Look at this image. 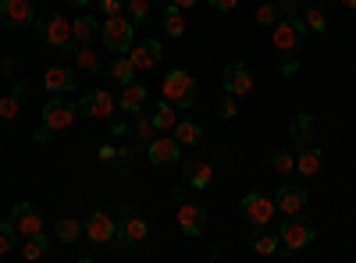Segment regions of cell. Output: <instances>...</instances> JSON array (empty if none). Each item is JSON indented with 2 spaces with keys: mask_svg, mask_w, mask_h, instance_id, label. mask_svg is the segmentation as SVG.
<instances>
[{
  "mask_svg": "<svg viewBox=\"0 0 356 263\" xmlns=\"http://www.w3.org/2000/svg\"><path fill=\"white\" fill-rule=\"evenodd\" d=\"M161 100L175 103L178 110H189V107H196V100H200L196 75H193V71H186V68H175V71H168V75H164V82H161Z\"/></svg>",
  "mask_w": 356,
  "mask_h": 263,
  "instance_id": "1",
  "label": "cell"
},
{
  "mask_svg": "<svg viewBox=\"0 0 356 263\" xmlns=\"http://www.w3.org/2000/svg\"><path fill=\"white\" fill-rule=\"evenodd\" d=\"M100 40H104V46L114 50V53H129L132 43H136V25H132V18L111 15V18L100 25Z\"/></svg>",
  "mask_w": 356,
  "mask_h": 263,
  "instance_id": "2",
  "label": "cell"
},
{
  "mask_svg": "<svg viewBox=\"0 0 356 263\" xmlns=\"http://www.w3.org/2000/svg\"><path fill=\"white\" fill-rule=\"evenodd\" d=\"M278 239H282V246L285 249H307L314 239H317V228H314V221L307 217V214H292V217H285V224H282V231H278Z\"/></svg>",
  "mask_w": 356,
  "mask_h": 263,
  "instance_id": "3",
  "label": "cell"
},
{
  "mask_svg": "<svg viewBox=\"0 0 356 263\" xmlns=\"http://www.w3.org/2000/svg\"><path fill=\"white\" fill-rule=\"evenodd\" d=\"M307 33H310L307 22L296 18V15H282V18L271 25V40H275V46H278L282 53H292L296 46L307 40Z\"/></svg>",
  "mask_w": 356,
  "mask_h": 263,
  "instance_id": "4",
  "label": "cell"
},
{
  "mask_svg": "<svg viewBox=\"0 0 356 263\" xmlns=\"http://www.w3.org/2000/svg\"><path fill=\"white\" fill-rule=\"evenodd\" d=\"M239 214H243L246 224L264 228V224H271V221H275L278 207H275V199H267L264 192H246V196L239 199Z\"/></svg>",
  "mask_w": 356,
  "mask_h": 263,
  "instance_id": "5",
  "label": "cell"
},
{
  "mask_svg": "<svg viewBox=\"0 0 356 263\" xmlns=\"http://www.w3.org/2000/svg\"><path fill=\"white\" fill-rule=\"evenodd\" d=\"M36 33H40V40H43L47 46H57V50H65V46L72 43V22H68L65 15L50 11V15L36 18Z\"/></svg>",
  "mask_w": 356,
  "mask_h": 263,
  "instance_id": "6",
  "label": "cell"
},
{
  "mask_svg": "<svg viewBox=\"0 0 356 263\" xmlns=\"http://www.w3.org/2000/svg\"><path fill=\"white\" fill-rule=\"evenodd\" d=\"M75 110H79V103H68L65 96H50V100L43 103L40 121H43L50 132H65V128L75 125Z\"/></svg>",
  "mask_w": 356,
  "mask_h": 263,
  "instance_id": "7",
  "label": "cell"
},
{
  "mask_svg": "<svg viewBox=\"0 0 356 263\" xmlns=\"http://www.w3.org/2000/svg\"><path fill=\"white\" fill-rule=\"evenodd\" d=\"M36 18V4L33 0H0V22L8 28H25Z\"/></svg>",
  "mask_w": 356,
  "mask_h": 263,
  "instance_id": "8",
  "label": "cell"
},
{
  "mask_svg": "<svg viewBox=\"0 0 356 263\" xmlns=\"http://www.w3.org/2000/svg\"><path fill=\"white\" fill-rule=\"evenodd\" d=\"M114 103H118V96H111L107 90H93L89 96L79 100V110L86 114V118H93V121H107L114 114Z\"/></svg>",
  "mask_w": 356,
  "mask_h": 263,
  "instance_id": "9",
  "label": "cell"
},
{
  "mask_svg": "<svg viewBox=\"0 0 356 263\" xmlns=\"http://www.w3.org/2000/svg\"><path fill=\"white\" fill-rule=\"evenodd\" d=\"M129 57H132L136 71H150V68H157V65H161L164 46H161V40H136V43H132V50H129Z\"/></svg>",
  "mask_w": 356,
  "mask_h": 263,
  "instance_id": "10",
  "label": "cell"
},
{
  "mask_svg": "<svg viewBox=\"0 0 356 263\" xmlns=\"http://www.w3.org/2000/svg\"><path fill=\"white\" fill-rule=\"evenodd\" d=\"M82 228H86V239H93V242H114L118 239V221L107 210H93Z\"/></svg>",
  "mask_w": 356,
  "mask_h": 263,
  "instance_id": "11",
  "label": "cell"
},
{
  "mask_svg": "<svg viewBox=\"0 0 356 263\" xmlns=\"http://www.w3.org/2000/svg\"><path fill=\"white\" fill-rule=\"evenodd\" d=\"M275 207H278L285 217L303 214V210H307V189H303L300 182H285V185L278 189V196H275Z\"/></svg>",
  "mask_w": 356,
  "mask_h": 263,
  "instance_id": "12",
  "label": "cell"
},
{
  "mask_svg": "<svg viewBox=\"0 0 356 263\" xmlns=\"http://www.w3.org/2000/svg\"><path fill=\"white\" fill-rule=\"evenodd\" d=\"M11 221H15V228H18V235H36V231H43V214L33 207V203H15L11 207Z\"/></svg>",
  "mask_w": 356,
  "mask_h": 263,
  "instance_id": "13",
  "label": "cell"
},
{
  "mask_svg": "<svg viewBox=\"0 0 356 263\" xmlns=\"http://www.w3.org/2000/svg\"><path fill=\"white\" fill-rule=\"evenodd\" d=\"M221 82H225V93H232V96H250L253 93V75H250V68L243 61H232L225 68Z\"/></svg>",
  "mask_w": 356,
  "mask_h": 263,
  "instance_id": "14",
  "label": "cell"
},
{
  "mask_svg": "<svg viewBox=\"0 0 356 263\" xmlns=\"http://www.w3.org/2000/svg\"><path fill=\"white\" fill-rule=\"evenodd\" d=\"M178 228H182V235L196 239L207 231V210L196 207V203H178Z\"/></svg>",
  "mask_w": 356,
  "mask_h": 263,
  "instance_id": "15",
  "label": "cell"
},
{
  "mask_svg": "<svg viewBox=\"0 0 356 263\" xmlns=\"http://www.w3.org/2000/svg\"><path fill=\"white\" fill-rule=\"evenodd\" d=\"M182 157V142L175 135H161V139H150V164L154 167H168V164H178Z\"/></svg>",
  "mask_w": 356,
  "mask_h": 263,
  "instance_id": "16",
  "label": "cell"
},
{
  "mask_svg": "<svg viewBox=\"0 0 356 263\" xmlns=\"http://www.w3.org/2000/svg\"><path fill=\"white\" fill-rule=\"evenodd\" d=\"M289 139L300 146H314L317 139V121H314V114L310 110H300V114H292V121H289Z\"/></svg>",
  "mask_w": 356,
  "mask_h": 263,
  "instance_id": "17",
  "label": "cell"
},
{
  "mask_svg": "<svg viewBox=\"0 0 356 263\" xmlns=\"http://www.w3.org/2000/svg\"><path fill=\"white\" fill-rule=\"evenodd\" d=\"M43 90H47L50 96H65V93H72V90H75V71L65 68V65L47 68V75H43Z\"/></svg>",
  "mask_w": 356,
  "mask_h": 263,
  "instance_id": "18",
  "label": "cell"
},
{
  "mask_svg": "<svg viewBox=\"0 0 356 263\" xmlns=\"http://www.w3.org/2000/svg\"><path fill=\"white\" fill-rule=\"evenodd\" d=\"M146 235H150V224H146L139 214H125L122 224H118V239H122L125 246H139Z\"/></svg>",
  "mask_w": 356,
  "mask_h": 263,
  "instance_id": "19",
  "label": "cell"
},
{
  "mask_svg": "<svg viewBox=\"0 0 356 263\" xmlns=\"http://www.w3.org/2000/svg\"><path fill=\"white\" fill-rule=\"evenodd\" d=\"M65 50L72 53L75 68H82V71H89V75H100V71H104V65H100V57H97V50H93V46H82V43H75V40H72Z\"/></svg>",
  "mask_w": 356,
  "mask_h": 263,
  "instance_id": "20",
  "label": "cell"
},
{
  "mask_svg": "<svg viewBox=\"0 0 356 263\" xmlns=\"http://www.w3.org/2000/svg\"><path fill=\"white\" fill-rule=\"evenodd\" d=\"M104 75H107L111 82H118V85H129V82L136 78V65H132V57H129V53H114V61H111V65H104Z\"/></svg>",
  "mask_w": 356,
  "mask_h": 263,
  "instance_id": "21",
  "label": "cell"
},
{
  "mask_svg": "<svg viewBox=\"0 0 356 263\" xmlns=\"http://www.w3.org/2000/svg\"><path fill=\"white\" fill-rule=\"evenodd\" d=\"M321 167H324V153L317 146H303V153L296 157V174H300V178H317Z\"/></svg>",
  "mask_w": 356,
  "mask_h": 263,
  "instance_id": "22",
  "label": "cell"
},
{
  "mask_svg": "<svg viewBox=\"0 0 356 263\" xmlns=\"http://www.w3.org/2000/svg\"><path fill=\"white\" fill-rule=\"evenodd\" d=\"M182 178L189 182V189H207V185L214 182V167L207 164V160H189L182 167Z\"/></svg>",
  "mask_w": 356,
  "mask_h": 263,
  "instance_id": "23",
  "label": "cell"
},
{
  "mask_svg": "<svg viewBox=\"0 0 356 263\" xmlns=\"http://www.w3.org/2000/svg\"><path fill=\"white\" fill-rule=\"evenodd\" d=\"M97 36H100V22H97L93 15H79V18L72 22V40H75V43L93 46Z\"/></svg>",
  "mask_w": 356,
  "mask_h": 263,
  "instance_id": "24",
  "label": "cell"
},
{
  "mask_svg": "<svg viewBox=\"0 0 356 263\" xmlns=\"http://www.w3.org/2000/svg\"><path fill=\"white\" fill-rule=\"evenodd\" d=\"M146 85H139V82H129V85H122V96H118V103H122V110L125 114H136V110H143V103H146Z\"/></svg>",
  "mask_w": 356,
  "mask_h": 263,
  "instance_id": "25",
  "label": "cell"
},
{
  "mask_svg": "<svg viewBox=\"0 0 356 263\" xmlns=\"http://www.w3.org/2000/svg\"><path fill=\"white\" fill-rule=\"evenodd\" d=\"M278 246H282V239L275 235V231H267V224H264V228H257L253 235H250V249H253V253H260V256H275V253H278Z\"/></svg>",
  "mask_w": 356,
  "mask_h": 263,
  "instance_id": "26",
  "label": "cell"
},
{
  "mask_svg": "<svg viewBox=\"0 0 356 263\" xmlns=\"http://www.w3.org/2000/svg\"><path fill=\"white\" fill-rule=\"evenodd\" d=\"M161 25H164V33H168L171 40H178V36L186 33V15H182V8L168 4V8L161 11Z\"/></svg>",
  "mask_w": 356,
  "mask_h": 263,
  "instance_id": "27",
  "label": "cell"
},
{
  "mask_svg": "<svg viewBox=\"0 0 356 263\" xmlns=\"http://www.w3.org/2000/svg\"><path fill=\"white\" fill-rule=\"evenodd\" d=\"M154 125H157V132H175V125H178V110H175V103H168V100H161L157 107H154Z\"/></svg>",
  "mask_w": 356,
  "mask_h": 263,
  "instance_id": "28",
  "label": "cell"
},
{
  "mask_svg": "<svg viewBox=\"0 0 356 263\" xmlns=\"http://www.w3.org/2000/svg\"><path fill=\"white\" fill-rule=\"evenodd\" d=\"M82 231H86V228H82L75 217H61V221L54 224V239H61L65 246H72V242L82 239Z\"/></svg>",
  "mask_w": 356,
  "mask_h": 263,
  "instance_id": "29",
  "label": "cell"
},
{
  "mask_svg": "<svg viewBox=\"0 0 356 263\" xmlns=\"http://www.w3.org/2000/svg\"><path fill=\"white\" fill-rule=\"evenodd\" d=\"M47 249H50L47 235H43V231H36V235H29V239H25V249H22V256H25L29 263H36V260H43V256H47Z\"/></svg>",
  "mask_w": 356,
  "mask_h": 263,
  "instance_id": "30",
  "label": "cell"
},
{
  "mask_svg": "<svg viewBox=\"0 0 356 263\" xmlns=\"http://www.w3.org/2000/svg\"><path fill=\"white\" fill-rule=\"evenodd\" d=\"M200 135H203V125L200 121H178L175 125V139L182 142V146H196Z\"/></svg>",
  "mask_w": 356,
  "mask_h": 263,
  "instance_id": "31",
  "label": "cell"
},
{
  "mask_svg": "<svg viewBox=\"0 0 356 263\" xmlns=\"http://www.w3.org/2000/svg\"><path fill=\"white\" fill-rule=\"evenodd\" d=\"M271 167L282 174V178H292V174H296V157L289 150H275L271 153Z\"/></svg>",
  "mask_w": 356,
  "mask_h": 263,
  "instance_id": "32",
  "label": "cell"
},
{
  "mask_svg": "<svg viewBox=\"0 0 356 263\" xmlns=\"http://www.w3.org/2000/svg\"><path fill=\"white\" fill-rule=\"evenodd\" d=\"M15 235H18L15 221H0V260H8V256H11V249H15Z\"/></svg>",
  "mask_w": 356,
  "mask_h": 263,
  "instance_id": "33",
  "label": "cell"
},
{
  "mask_svg": "<svg viewBox=\"0 0 356 263\" xmlns=\"http://www.w3.org/2000/svg\"><path fill=\"white\" fill-rule=\"evenodd\" d=\"M125 11H129L132 25H146L150 22V0H125Z\"/></svg>",
  "mask_w": 356,
  "mask_h": 263,
  "instance_id": "34",
  "label": "cell"
},
{
  "mask_svg": "<svg viewBox=\"0 0 356 263\" xmlns=\"http://www.w3.org/2000/svg\"><path fill=\"white\" fill-rule=\"evenodd\" d=\"M303 22H307L310 33H324V28H328V15H324V8H317V4H310V8H307Z\"/></svg>",
  "mask_w": 356,
  "mask_h": 263,
  "instance_id": "35",
  "label": "cell"
},
{
  "mask_svg": "<svg viewBox=\"0 0 356 263\" xmlns=\"http://www.w3.org/2000/svg\"><path fill=\"white\" fill-rule=\"evenodd\" d=\"M278 18H282V8H278V4H260L257 15H253V22H257L260 28H271Z\"/></svg>",
  "mask_w": 356,
  "mask_h": 263,
  "instance_id": "36",
  "label": "cell"
},
{
  "mask_svg": "<svg viewBox=\"0 0 356 263\" xmlns=\"http://www.w3.org/2000/svg\"><path fill=\"white\" fill-rule=\"evenodd\" d=\"M18 107H22L18 93H8V96H0V121H15V118H18Z\"/></svg>",
  "mask_w": 356,
  "mask_h": 263,
  "instance_id": "37",
  "label": "cell"
},
{
  "mask_svg": "<svg viewBox=\"0 0 356 263\" xmlns=\"http://www.w3.org/2000/svg\"><path fill=\"white\" fill-rule=\"evenodd\" d=\"M235 110H239V96H232V93H225L221 100H218V118H235Z\"/></svg>",
  "mask_w": 356,
  "mask_h": 263,
  "instance_id": "38",
  "label": "cell"
},
{
  "mask_svg": "<svg viewBox=\"0 0 356 263\" xmlns=\"http://www.w3.org/2000/svg\"><path fill=\"white\" fill-rule=\"evenodd\" d=\"M136 139H143V142H150L154 139V132H157V125H154V118H143V121H136Z\"/></svg>",
  "mask_w": 356,
  "mask_h": 263,
  "instance_id": "39",
  "label": "cell"
},
{
  "mask_svg": "<svg viewBox=\"0 0 356 263\" xmlns=\"http://www.w3.org/2000/svg\"><path fill=\"white\" fill-rule=\"evenodd\" d=\"M296 71H300V61H296V53H285L282 57V61H278V75H296Z\"/></svg>",
  "mask_w": 356,
  "mask_h": 263,
  "instance_id": "40",
  "label": "cell"
},
{
  "mask_svg": "<svg viewBox=\"0 0 356 263\" xmlns=\"http://www.w3.org/2000/svg\"><path fill=\"white\" fill-rule=\"evenodd\" d=\"M100 11L111 18V15H125V0H100Z\"/></svg>",
  "mask_w": 356,
  "mask_h": 263,
  "instance_id": "41",
  "label": "cell"
},
{
  "mask_svg": "<svg viewBox=\"0 0 356 263\" xmlns=\"http://www.w3.org/2000/svg\"><path fill=\"white\" fill-rule=\"evenodd\" d=\"M207 4H211L214 11H235V8H239V0H207Z\"/></svg>",
  "mask_w": 356,
  "mask_h": 263,
  "instance_id": "42",
  "label": "cell"
},
{
  "mask_svg": "<svg viewBox=\"0 0 356 263\" xmlns=\"http://www.w3.org/2000/svg\"><path fill=\"white\" fill-rule=\"evenodd\" d=\"M171 196H175V203H189V189H186V185H175Z\"/></svg>",
  "mask_w": 356,
  "mask_h": 263,
  "instance_id": "43",
  "label": "cell"
},
{
  "mask_svg": "<svg viewBox=\"0 0 356 263\" xmlns=\"http://www.w3.org/2000/svg\"><path fill=\"white\" fill-rule=\"evenodd\" d=\"M97 153H100V160H104V164H111V160L118 157V150H114V146H100Z\"/></svg>",
  "mask_w": 356,
  "mask_h": 263,
  "instance_id": "44",
  "label": "cell"
},
{
  "mask_svg": "<svg viewBox=\"0 0 356 263\" xmlns=\"http://www.w3.org/2000/svg\"><path fill=\"white\" fill-rule=\"evenodd\" d=\"M0 71H4V75H15V71H18V65L11 61V57H4V61H0Z\"/></svg>",
  "mask_w": 356,
  "mask_h": 263,
  "instance_id": "45",
  "label": "cell"
},
{
  "mask_svg": "<svg viewBox=\"0 0 356 263\" xmlns=\"http://www.w3.org/2000/svg\"><path fill=\"white\" fill-rule=\"evenodd\" d=\"M33 139H36L40 146H43V142H50V128H47V125H43V128H36V132H33Z\"/></svg>",
  "mask_w": 356,
  "mask_h": 263,
  "instance_id": "46",
  "label": "cell"
},
{
  "mask_svg": "<svg viewBox=\"0 0 356 263\" xmlns=\"http://www.w3.org/2000/svg\"><path fill=\"white\" fill-rule=\"evenodd\" d=\"M171 4H175V8H182V11H189V8L200 4V0H171Z\"/></svg>",
  "mask_w": 356,
  "mask_h": 263,
  "instance_id": "47",
  "label": "cell"
},
{
  "mask_svg": "<svg viewBox=\"0 0 356 263\" xmlns=\"http://www.w3.org/2000/svg\"><path fill=\"white\" fill-rule=\"evenodd\" d=\"M68 4H79V8H86V4H89V0H68Z\"/></svg>",
  "mask_w": 356,
  "mask_h": 263,
  "instance_id": "48",
  "label": "cell"
},
{
  "mask_svg": "<svg viewBox=\"0 0 356 263\" xmlns=\"http://www.w3.org/2000/svg\"><path fill=\"white\" fill-rule=\"evenodd\" d=\"M342 4H346V8H349V11H353V8H356V0H342Z\"/></svg>",
  "mask_w": 356,
  "mask_h": 263,
  "instance_id": "49",
  "label": "cell"
}]
</instances>
